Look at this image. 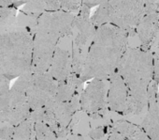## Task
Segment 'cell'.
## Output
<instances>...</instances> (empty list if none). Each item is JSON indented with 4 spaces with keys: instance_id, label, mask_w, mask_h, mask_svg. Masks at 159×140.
Returning a JSON list of instances; mask_svg holds the SVG:
<instances>
[{
    "instance_id": "603a6c76",
    "label": "cell",
    "mask_w": 159,
    "mask_h": 140,
    "mask_svg": "<svg viewBox=\"0 0 159 140\" xmlns=\"http://www.w3.org/2000/svg\"><path fill=\"white\" fill-rule=\"evenodd\" d=\"M107 126H101V127H98V128H96L94 129L93 131L90 132L89 135L90 137H92L94 140H97V139H99L101 137H103L106 133H107Z\"/></svg>"
},
{
    "instance_id": "30bf717a",
    "label": "cell",
    "mask_w": 159,
    "mask_h": 140,
    "mask_svg": "<svg viewBox=\"0 0 159 140\" xmlns=\"http://www.w3.org/2000/svg\"><path fill=\"white\" fill-rule=\"evenodd\" d=\"M110 87L107 94V107L109 110L125 115L128 90L125 81L116 72L110 78Z\"/></svg>"
},
{
    "instance_id": "7a4b0ae2",
    "label": "cell",
    "mask_w": 159,
    "mask_h": 140,
    "mask_svg": "<svg viewBox=\"0 0 159 140\" xmlns=\"http://www.w3.org/2000/svg\"><path fill=\"white\" fill-rule=\"evenodd\" d=\"M117 73L128 90L125 115H139L148 106L147 89L152 81V52L140 47H127L124 53Z\"/></svg>"
},
{
    "instance_id": "2e32d148",
    "label": "cell",
    "mask_w": 159,
    "mask_h": 140,
    "mask_svg": "<svg viewBox=\"0 0 159 140\" xmlns=\"http://www.w3.org/2000/svg\"><path fill=\"white\" fill-rule=\"evenodd\" d=\"M34 122L26 118L21 123L14 126L12 140H33Z\"/></svg>"
},
{
    "instance_id": "3957f363",
    "label": "cell",
    "mask_w": 159,
    "mask_h": 140,
    "mask_svg": "<svg viewBox=\"0 0 159 140\" xmlns=\"http://www.w3.org/2000/svg\"><path fill=\"white\" fill-rule=\"evenodd\" d=\"M74 17L75 14L62 10L45 12L39 17L37 30L33 36V74L49 71L58 41L63 37L71 35Z\"/></svg>"
},
{
    "instance_id": "9c48e42d",
    "label": "cell",
    "mask_w": 159,
    "mask_h": 140,
    "mask_svg": "<svg viewBox=\"0 0 159 140\" xmlns=\"http://www.w3.org/2000/svg\"><path fill=\"white\" fill-rule=\"evenodd\" d=\"M157 90L158 84L152 80L147 89V112L140 126L150 140H159V108L156 104Z\"/></svg>"
},
{
    "instance_id": "e0dca14e",
    "label": "cell",
    "mask_w": 159,
    "mask_h": 140,
    "mask_svg": "<svg viewBox=\"0 0 159 140\" xmlns=\"http://www.w3.org/2000/svg\"><path fill=\"white\" fill-rule=\"evenodd\" d=\"M107 2L99 5L96 12L93 13V15L90 16V20L96 28L103 25L109 24V9Z\"/></svg>"
},
{
    "instance_id": "d4e9b609",
    "label": "cell",
    "mask_w": 159,
    "mask_h": 140,
    "mask_svg": "<svg viewBox=\"0 0 159 140\" xmlns=\"http://www.w3.org/2000/svg\"><path fill=\"white\" fill-rule=\"evenodd\" d=\"M151 46L154 47L155 51H159V25H158V29L156 31V34L153 38V41H152Z\"/></svg>"
},
{
    "instance_id": "ba28073f",
    "label": "cell",
    "mask_w": 159,
    "mask_h": 140,
    "mask_svg": "<svg viewBox=\"0 0 159 140\" xmlns=\"http://www.w3.org/2000/svg\"><path fill=\"white\" fill-rule=\"evenodd\" d=\"M57 82L47 73L33 74L32 83L26 92L30 111L42 108L49 101L52 100L56 91Z\"/></svg>"
},
{
    "instance_id": "4fadbf2b",
    "label": "cell",
    "mask_w": 159,
    "mask_h": 140,
    "mask_svg": "<svg viewBox=\"0 0 159 140\" xmlns=\"http://www.w3.org/2000/svg\"><path fill=\"white\" fill-rule=\"evenodd\" d=\"M113 132L120 133L125 140H150L140 126L126 120H119L112 125Z\"/></svg>"
},
{
    "instance_id": "5bb4252c",
    "label": "cell",
    "mask_w": 159,
    "mask_h": 140,
    "mask_svg": "<svg viewBox=\"0 0 159 140\" xmlns=\"http://www.w3.org/2000/svg\"><path fill=\"white\" fill-rule=\"evenodd\" d=\"M12 7L15 9L21 8L20 12L38 17L45 12L42 0H13Z\"/></svg>"
},
{
    "instance_id": "8992f818",
    "label": "cell",
    "mask_w": 159,
    "mask_h": 140,
    "mask_svg": "<svg viewBox=\"0 0 159 140\" xmlns=\"http://www.w3.org/2000/svg\"><path fill=\"white\" fill-rule=\"evenodd\" d=\"M109 24L136 36V27L144 16V0H108Z\"/></svg>"
},
{
    "instance_id": "4316f807",
    "label": "cell",
    "mask_w": 159,
    "mask_h": 140,
    "mask_svg": "<svg viewBox=\"0 0 159 140\" xmlns=\"http://www.w3.org/2000/svg\"><path fill=\"white\" fill-rule=\"evenodd\" d=\"M13 0H0V8L12 7Z\"/></svg>"
},
{
    "instance_id": "6da1fadb",
    "label": "cell",
    "mask_w": 159,
    "mask_h": 140,
    "mask_svg": "<svg viewBox=\"0 0 159 140\" xmlns=\"http://www.w3.org/2000/svg\"><path fill=\"white\" fill-rule=\"evenodd\" d=\"M128 33L111 24L97 28L88 49L86 60L80 81L98 78L109 79L117 72L120 60L128 47Z\"/></svg>"
},
{
    "instance_id": "7402d4cb",
    "label": "cell",
    "mask_w": 159,
    "mask_h": 140,
    "mask_svg": "<svg viewBox=\"0 0 159 140\" xmlns=\"http://www.w3.org/2000/svg\"><path fill=\"white\" fill-rule=\"evenodd\" d=\"M42 3L45 12H56L61 10L58 0H42Z\"/></svg>"
},
{
    "instance_id": "52a82bcc",
    "label": "cell",
    "mask_w": 159,
    "mask_h": 140,
    "mask_svg": "<svg viewBox=\"0 0 159 140\" xmlns=\"http://www.w3.org/2000/svg\"><path fill=\"white\" fill-rule=\"evenodd\" d=\"M80 108L93 118H103L107 112L106 83L103 79L93 78L79 99Z\"/></svg>"
},
{
    "instance_id": "ac0fdd59",
    "label": "cell",
    "mask_w": 159,
    "mask_h": 140,
    "mask_svg": "<svg viewBox=\"0 0 159 140\" xmlns=\"http://www.w3.org/2000/svg\"><path fill=\"white\" fill-rule=\"evenodd\" d=\"M10 81L0 75V114L4 113L10 104Z\"/></svg>"
},
{
    "instance_id": "7c38bea8",
    "label": "cell",
    "mask_w": 159,
    "mask_h": 140,
    "mask_svg": "<svg viewBox=\"0 0 159 140\" xmlns=\"http://www.w3.org/2000/svg\"><path fill=\"white\" fill-rule=\"evenodd\" d=\"M159 25V12L144 14L136 27V34L138 35L141 46L144 50H150L151 44L156 34Z\"/></svg>"
},
{
    "instance_id": "cb8c5ba5",
    "label": "cell",
    "mask_w": 159,
    "mask_h": 140,
    "mask_svg": "<svg viewBox=\"0 0 159 140\" xmlns=\"http://www.w3.org/2000/svg\"><path fill=\"white\" fill-rule=\"evenodd\" d=\"M108 0H83V4L82 5H85L88 8H93L96 6H99L105 2H107Z\"/></svg>"
},
{
    "instance_id": "484cf974",
    "label": "cell",
    "mask_w": 159,
    "mask_h": 140,
    "mask_svg": "<svg viewBox=\"0 0 159 140\" xmlns=\"http://www.w3.org/2000/svg\"><path fill=\"white\" fill-rule=\"evenodd\" d=\"M108 140H125V138H124L120 133H116V132L111 131V135H110V137H109V139H108Z\"/></svg>"
},
{
    "instance_id": "8fae6325",
    "label": "cell",
    "mask_w": 159,
    "mask_h": 140,
    "mask_svg": "<svg viewBox=\"0 0 159 140\" xmlns=\"http://www.w3.org/2000/svg\"><path fill=\"white\" fill-rule=\"evenodd\" d=\"M48 73L57 83L66 81L72 74V56L71 50L64 47L58 41Z\"/></svg>"
},
{
    "instance_id": "d6986e66",
    "label": "cell",
    "mask_w": 159,
    "mask_h": 140,
    "mask_svg": "<svg viewBox=\"0 0 159 140\" xmlns=\"http://www.w3.org/2000/svg\"><path fill=\"white\" fill-rule=\"evenodd\" d=\"M62 11L77 14L82 7L83 0H58Z\"/></svg>"
},
{
    "instance_id": "ffe728a7",
    "label": "cell",
    "mask_w": 159,
    "mask_h": 140,
    "mask_svg": "<svg viewBox=\"0 0 159 140\" xmlns=\"http://www.w3.org/2000/svg\"><path fill=\"white\" fill-rule=\"evenodd\" d=\"M152 80L159 84V51L152 53Z\"/></svg>"
},
{
    "instance_id": "f1b7e54d",
    "label": "cell",
    "mask_w": 159,
    "mask_h": 140,
    "mask_svg": "<svg viewBox=\"0 0 159 140\" xmlns=\"http://www.w3.org/2000/svg\"><path fill=\"white\" fill-rule=\"evenodd\" d=\"M156 104H157V106L159 108V89L157 90V94H156Z\"/></svg>"
},
{
    "instance_id": "83f0119b",
    "label": "cell",
    "mask_w": 159,
    "mask_h": 140,
    "mask_svg": "<svg viewBox=\"0 0 159 140\" xmlns=\"http://www.w3.org/2000/svg\"><path fill=\"white\" fill-rule=\"evenodd\" d=\"M67 140H84V138L81 135H78V134H74L71 135L67 138Z\"/></svg>"
},
{
    "instance_id": "44dd1931",
    "label": "cell",
    "mask_w": 159,
    "mask_h": 140,
    "mask_svg": "<svg viewBox=\"0 0 159 140\" xmlns=\"http://www.w3.org/2000/svg\"><path fill=\"white\" fill-rule=\"evenodd\" d=\"M14 126L6 125L0 128V140H12Z\"/></svg>"
},
{
    "instance_id": "9a60e30c",
    "label": "cell",
    "mask_w": 159,
    "mask_h": 140,
    "mask_svg": "<svg viewBox=\"0 0 159 140\" xmlns=\"http://www.w3.org/2000/svg\"><path fill=\"white\" fill-rule=\"evenodd\" d=\"M18 10L13 7L0 8V34L13 30Z\"/></svg>"
},
{
    "instance_id": "277c9868",
    "label": "cell",
    "mask_w": 159,
    "mask_h": 140,
    "mask_svg": "<svg viewBox=\"0 0 159 140\" xmlns=\"http://www.w3.org/2000/svg\"><path fill=\"white\" fill-rule=\"evenodd\" d=\"M33 36L26 30L0 34V75L9 81L32 73Z\"/></svg>"
},
{
    "instance_id": "5b68a950",
    "label": "cell",
    "mask_w": 159,
    "mask_h": 140,
    "mask_svg": "<svg viewBox=\"0 0 159 140\" xmlns=\"http://www.w3.org/2000/svg\"><path fill=\"white\" fill-rule=\"evenodd\" d=\"M91 9L82 5L75 15L71 30L72 75L80 77L83 74L88 49L92 43L97 28L90 20Z\"/></svg>"
}]
</instances>
